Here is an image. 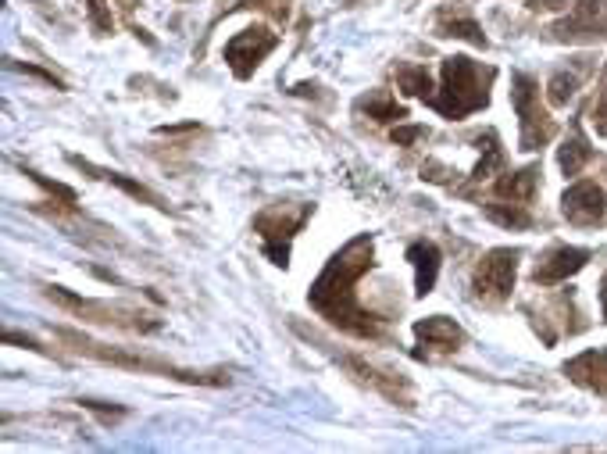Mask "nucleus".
<instances>
[{
	"mask_svg": "<svg viewBox=\"0 0 607 454\" xmlns=\"http://www.w3.org/2000/svg\"><path fill=\"white\" fill-rule=\"evenodd\" d=\"M372 254H375L372 236H354L343 251H336L333 258L325 261L322 276L311 283V294H308L311 308H315L325 322H333L336 329H343V333L361 340L383 337L379 319H375L365 304L358 301V294H354L358 279L372 269Z\"/></svg>",
	"mask_w": 607,
	"mask_h": 454,
	"instance_id": "1",
	"label": "nucleus"
},
{
	"mask_svg": "<svg viewBox=\"0 0 607 454\" xmlns=\"http://www.w3.org/2000/svg\"><path fill=\"white\" fill-rule=\"evenodd\" d=\"M493 68H479L472 58H447L443 61V86L433 93V108L443 111L447 118H465L472 111L490 104V83Z\"/></svg>",
	"mask_w": 607,
	"mask_h": 454,
	"instance_id": "2",
	"label": "nucleus"
},
{
	"mask_svg": "<svg viewBox=\"0 0 607 454\" xmlns=\"http://www.w3.org/2000/svg\"><path fill=\"white\" fill-rule=\"evenodd\" d=\"M58 337L65 340V344H72L79 354H86V358H97V362L118 365V369L150 372V376H168V379H179V383H204V387H222V383H229V376H225V372H193V369H179V365L158 362V358H143V354L115 351V347L97 344V340L79 337V333H68V329H61Z\"/></svg>",
	"mask_w": 607,
	"mask_h": 454,
	"instance_id": "3",
	"label": "nucleus"
},
{
	"mask_svg": "<svg viewBox=\"0 0 607 454\" xmlns=\"http://www.w3.org/2000/svg\"><path fill=\"white\" fill-rule=\"evenodd\" d=\"M511 104H515L518 118H522L518 147H522V151H540L543 143H550V136H554V118H550L547 108L540 104V86H536V79H529L525 72H515V76H511Z\"/></svg>",
	"mask_w": 607,
	"mask_h": 454,
	"instance_id": "4",
	"label": "nucleus"
},
{
	"mask_svg": "<svg viewBox=\"0 0 607 454\" xmlns=\"http://www.w3.org/2000/svg\"><path fill=\"white\" fill-rule=\"evenodd\" d=\"M311 219V204H272L254 219V233L265 240V254L275 265H286L290 258V240L300 233V226Z\"/></svg>",
	"mask_w": 607,
	"mask_h": 454,
	"instance_id": "5",
	"label": "nucleus"
},
{
	"mask_svg": "<svg viewBox=\"0 0 607 454\" xmlns=\"http://www.w3.org/2000/svg\"><path fill=\"white\" fill-rule=\"evenodd\" d=\"M50 301H58L61 308L68 312L83 315L90 322H100V326H125V329H140V333H154L161 326L158 319H147L143 312H133V308H111V304H100V301H86V297H75L61 286H50L47 290Z\"/></svg>",
	"mask_w": 607,
	"mask_h": 454,
	"instance_id": "6",
	"label": "nucleus"
},
{
	"mask_svg": "<svg viewBox=\"0 0 607 454\" xmlns=\"http://www.w3.org/2000/svg\"><path fill=\"white\" fill-rule=\"evenodd\" d=\"M515 272H518V251H508V247L490 251L483 261H479V269H475V276H472L475 297L483 304L508 301L511 290H515Z\"/></svg>",
	"mask_w": 607,
	"mask_h": 454,
	"instance_id": "7",
	"label": "nucleus"
},
{
	"mask_svg": "<svg viewBox=\"0 0 607 454\" xmlns=\"http://www.w3.org/2000/svg\"><path fill=\"white\" fill-rule=\"evenodd\" d=\"M275 43H279V36L265 26H250V29H243V33H236L233 40L225 43V61L233 68V76L236 79L254 76V68L275 51Z\"/></svg>",
	"mask_w": 607,
	"mask_h": 454,
	"instance_id": "8",
	"label": "nucleus"
},
{
	"mask_svg": "<svg viewBox=\"0 0 607 454\" xmlns=\"http://www.w3.org/2000/svg\"><path fill=\"white\" fill-rule=\"evenodd\" d=\"M558 40H600L607 36V0H579L572 15L554 26Z\"/></svg>",
	"mask_w": 607,
	"mask_h": 454,
	"instance_id": "9",
	"label": "nucleus"
},
{
	"mask_svg": "<svg viewBox=\"0 0 607 454\" xmlns=\"http://www.w3.org/2000/svg\"><path fill=\"white\" fill-rule=\"evenodd\" d=\"M561 211H565V219L575 222V226H593V222H600L607 215V197L597 183L583 179V183H575L565 190Z\"/></svg>",
	"mask_w": 607,
	"mask_h": 454,
	"instance_id": "10",
	"label": "nucleus"
},
{
	"mask_svg": "<svg viewBox=\"0 0 607 454\" xmlns=\"http://www.w3.org/2000/svg\"><path fill=\"white\" fill-rule=\"evenodd\" d=\"M415 340L425 347V351L450 354L465 344V329H461L454 319H447V315H429V319L415 322Z\"/></svg>",
	"mask_w": 607,
	"mask_h": 454,
	"instance_id": "11",
	"label": "nucleus"
},
{
	"mask_svg": "<svg viewBox=\"0 0 607 454\" xmlns=\"http://www.w3.org/2000/svg\"><path fill=\"white\" fill-rule=\"evenodd\" d=\"M586 261H590V251H583V247H554V251H547L540 258L533 276H536V283H543V286L561 283V279L586 269Z\"/></svg>",
	"mask_w": 607,
	"mask_h": 454,
	"instance_id": "12",
	"label": "nucleus"
},
{
	"mask_svg": "<svg viewBox=\"0 0 607 454\" xmlns=\"http://www.w3.org/2000/svg\"><path fill=\"white\" fill-rule=\"evenodd\" d=\"M343 365H347L350 372H358L361 383H372L379 394H386L390 401L397 404H411V394H408V379H400L393 376V372H383V369H375V365L361 362V358H343Z\"/></svg>",
	"mask_w": 607,
	"mask_h": 454,
	"instance_id": "13",
	"label": "nucleus"
},
{
	"mask_svg": "<svg viewBox=\"0 0 607 454\" xmlns=\"http://www.w3.org/2000/svg\"><path fill=\"white\" fill-rule=\"evenodd\" d=\"M408 261L415 265V294H433L436 276H440V247L433 240H415L408 247Z\"/></svg>",
	"mask_w": 607,
	"mask_h": 454,
	"instance_id": "14",
	"label": "nucleus"
},
{
	"mask_svg": "<svg viewBox=\"0 0 607 454\" xmlns=\"http://www.w3.org/2000/svg\"><path fill=\"white\" fill-rule=\"evenodd\" d=\"M565 372L579 383V387H590V390H597V394L607 397V351L579 354L575 362L565 365Z\"/></svg>",
	"mask_w": 607,
	"mask_h": 454,
	"instance_id": "15",
	"label": "nucleus"
},
{
	"mask_svg": "<svg viewBox=\"0 0 607 454\" xmlns=\"http://www.w3.org/2000/svg\"><path fill=\"white\" fill-rule=\"evenodd\" d=\"M536 183H540V165H525V169L500 176L493 190H497V197H504V201L529 204L536 197Z\"/></svg>",
	"mask_w": 607,
	"mask_h": 454,
	"instance_id": "16",
	"label": "nucleus"
},
{
	"mask_svg": "<svg viewBox=\"0 0 607 454\" xmlns=\"http://www.w3.org/2000/svg\"><path fill=\"white\" fill-rule=\"evenodd\" d=\"M72 165H79L83 172H90V176H97V179H104V183H111V186H118V190H125L129 197H136V201H143V204H150V208H161L165 211L168 204L161 201L154 190H147L143 183H136V179H125L122 172H108V169H97V165H90V161H83V158H72Z\"/></svg>",
	"mask_w": 607,
	"mask_h": 454,
	"instance_id": "17",
	"label": "nucleus"
},
{
	"mask_svg": "<svg viewBox=\"0 0 607 454\" xmlns=\"http://www.w3.org/2000/svg\"><path fill=\"white\" fill-rule=\"evenodd\" d=\"M436 36H454V40H468L472 47H486V36L483 29H479V22H475L472 15H465V11H440V18H436Z\"/></svg>",
	"mask_w": 607,
	"mask_h": 454,
	"instance_id": "18",
	"label": "nucleus"
},
{
	"mask_svg": "<svg viewBox=\"0 0 607 454\" xmlns=\"http://www.w3.org/2000/svg\"><path fill=\"white\" fill-rule=\"evenodd\" d=\"M593 158V147L590 140L583 136V129L572 126V136H568L565 143H561V151H558V165L565 176H579V172L586 169V161Z\"/></svg>",
	"mask_w": 607,
	"mask_h": 454,
	"instance_id": "19",
	"label": "nucleus"
},
{
	"mask_svg": "<svg viewBox=\"0 0 607 454\" xmlns=\"http://www.w3.org/2000/svg\"><path fill=\"white\" fill-rule=\"evenodd\" d=\"M90 4V26L97 29L100 36L115 33V15H129L136 8V0H86Z\"/></svg>",
	"mask_w": 607,
	"mask_h": 454,
	"instance_id": "20",
	"label": "nucleus"
},
{
	"mask_svg": "<svg viewBox=\"0 0 607 454\" xmlns=\"http://www.w3.org/2000/svg\"><path fill=\"white\" fill-rule=\"evenodd\" d=\"M486 219L490 222H497V226H504V229H529L533 226V215L525 211V204H486Z\"/></svg>",
	"mask_w": 607,
	"mask_h": 454,
	"instance_id": "21",
	"label": "nucleus"
},
{
	"mask_svg": "<svg viewBox=\"0 0 607 454\" xmlns=\"http://www.w3.org/2000/svg\"><path fill=\"white\" fill-rule=\"evenodd\" d=\"M397 83H400V90L408 93V97H422V101H433V79H429V72H425L422 65L400 68V72H397Z\"/></svg>",
	"mask_w": 607,
	"mask_h": 454,
	"instance_id": "22",
	"label": "nucleus"
},
{
	"mask_svg": "<svg viewBox=\"0 0 607 454\" xmlns=\"http://www.w3.org/2000/svg\"><path fill=\"white\" fill-rule=\"evenodd\" d=\"M483 158H479V165H475L472 179L475 183H483V179H490L493 172H500V165H504V151H500V143H497V133H486L483 136Z\"/></svg>",
	"mask_w": 607,
	"mask_h": 454,
	"instance_id": "23",
	"label": "nucleus"
},
{
	"mask_svg": "<svg viewBox=\"0 0 607 454\" xmlns=\"http://www.w3.org/2000/svg\"><path fill=\"white\" fill-rule=\"evenodd\" d=\"M365 111L375 118V122H400V118H408V111L400 108L390 93H372L365 101Z\"/></svg>",
	"mask_w": 607,
	"mask_h": 454,
	"instance_id": "24",
	"label": "nucleus"
},
{
	"mask_svg": "<svg viewBox=\"0 0 607 454\" xmlns=\"http://www.w3.org/2000/svg\"><path fill=\"white\" fill-rule=\"evenodd\" d=\"M575 90H579V79H575V76H565V72H558V76L550 79V86H547V101L554 104V108H561V104L572 101Z\"/></svg>",
	"mask_w": 607,
	"mask_h": 454,
	"instance_id": "25",
	"label": "nucleus"
},
{
	"mask_svg": "<svg viewBox=\"0 0 607 454\" xmlns=\"http://www.w3.org/2000/svg\"><path fill=\"white\" fill-rule=\"evenodd\" d=\"M29 176H33L36 183H40L43 190H47V194L61 197V201H65L68 208H75V194H72V190H68V186H61V183H50V179H47V176H40V172H29Z\"/></svg>",
	"mask_w": 607,
	"mask_h": 454,
	"instance_id": "26",
	"label": "nucleus"
},
{
	"mask_svg": "<svg viewBox=\"0 0 607 454\" xmlns=\"http://www.w3.org/2000/svg\"><path fill=\"white\" fill-rule=\"evenodd\" d=\"M243 8H261L272 18H286L290 15V4L286 0H243Z\"/></svg>",
	"mask_w": 607,
	"mask_h": 454,
	"instance_id": "27",
	"label": "nucleus"
},
{
	"mask_svg": "<svg viewBox=\"0 0 607 454\" xmlns=\"http://www.w3.org/2000/svg\"><path fill=\"white\" fill-rule=\"evenodd\" d=\"M429 136V129L425 126H400L393 129V143H400V147H411L415 140H425Z\"/></svg>",
	"mask_w": 607,
	"mask_h": 454,
	"instance_id": "28",
	"label": "nucleus"
},
{
	"mask_svg": "<svg viewBox=\"0 0 607 454\" xmlns=\"http://www.w3.org/2000/svg\"><path fill=\"white\" fill-rule=\"evenodd\" d=\"M590 122H593V129H597V136H607V97L590 111Z\"/></svg>",
	"mask_w": 607,
	"mask_h": 454,
	"instance_id": "29",
	"label": "nucleus"
},
{
	"mask_svg": "<svg viewBox=\"0 0 607 454\" xmlns=\"http://www.w3.org/2000/svg\"><path fill=\"white\" fill-rule=\"evenodd\" d=\"M568 0H529V8L533 11H558V8H565Z\"/></svg>",
	"mask_w": 607,
	"mask_h": 454,
	"instance_id": "30",
	"label": "nucleus"
},
{
	"mask_svg": "<svg viewBox=\"0 0 607 454\" xmlns=\"http://www.w3.org/2000/svg\"><path fill=\"white\" fill-rule=\"evenodd\" d=\"M600 308H604V322H607V283H604V290H600Z\"/></svg>",
	"mask_w": 607,
	"mask_h": 454,
	"instance_id": "31",
	"label": "nucleus"
},
{
	"mask_svg": "<svg viewBox=\"0 0 607 454\" xmlns=\"http://www.w3.org/2000/svg\"><path fill=\"white\" fill-rule=\"evenodd\" d=\"M604 86H607V72H604Z\"/></svg>",
	"mask_w": 607,
	"mask_h": 454,
	"instance_id": "32",
	"label": "nucleus"
}]
</instances>
